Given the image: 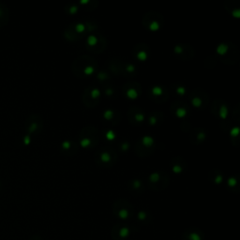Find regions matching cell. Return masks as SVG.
Returning a JSON list of instances; mask_svg holds the SVG:
<instances>
[{
  "label": "cell",
  "mask_w": 240,
  "mask_h": 240,
  "mask_svg": "<svg viewBox=\"0 0 240 240\" xmlns=\"http://www.w3.org/2000/svg\"><path fill=\"white\" fill-rule=\"evenodd\" d=\"M129 233H130V230H129L128 227H123L121 230H120V232H119V234H120V236H121L122 238L127 237L129 235Z\"/></svg>",
  "instance_id": "6da1fadb"
},
{
  "label": "cell",
  "mask_w": 240,
  "mask_h": 240,
  "mask_svg": "<svg viewBox=\"0 0 240 240\" xmlns=\"http://www.w3.org/2000/svg\"><path fill=\"white\" fill-rule=\"evenodd\" d=\"M189 239L190 240H202L200 234L197 233H190L189 234Z\"/></svg>",
  "instance_id": "7a4b0ae2"
},
{
  "label": "cell",
  "mask_w": 240,
  "mask_h": 240,
  "mask_svg": "<svg viewBox=\"0 0 240 240\" xmlns=\"http://www.w3.org/2000/svg\"><path fill=\"white\" fill-rule=\"evenodd\" d=\"M118 216L121 218H127L128 216H129V212H128V210H126V209H122V210L119 211Z\"/></svg>",
  "instance_id": "3957f363"
},
{
  "label": "cell",
  "mask_w": 240,
  "mask_h": 240,
  "mask_svg": "<svg viewBox=\"0 0 240 240\" xmlns=\"http://www.w3.org/2000/svg\"><path fill=\"white\" fill-rule=\"evenodd\" d=\"M138 217H139L140 219H144V218H146V213H145V212H140V213L138 214Z\"/></svg>",
  "instance_id": "277c9868"
}]
</instances>
